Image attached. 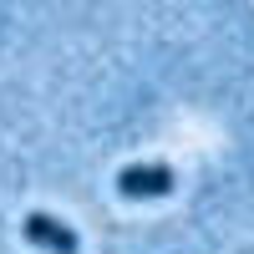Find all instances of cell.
I'll return each mask as SVG.
<instances>
[{
	"instance_id": "6da1fadb",
	"label": "cell",
	"mask_w": 254,
	"mask_h": 254,
	"mask_svg": "<svg viewBox=\"0 0 254 254\" xmlns=\"http://www.w3.org/2000/svg\"><path fill=\"white\" fill-rule=\"evenodd\" d=\"M117 193L122 198H168L173 193V168L168 163H127V168H117Z\"/></svg>"
},
{
	"instance_id": "7a4b0ae2",
	"label": "cell",
	"mask_w": 254,
	"mask_h": 254,
	"mask_svg": "<svg viewBox=\"0 0 254 254\" xmlns=\"http://www.w3.org/2000/svg\"><path fill=\"white\" fill-rule=\"evenodd\" d=\"M20 234H26V244L41 249V254H81L76 229H71V224H61L56 214H41V208L20 219Z\"/></svg>"
}]
</instances>
